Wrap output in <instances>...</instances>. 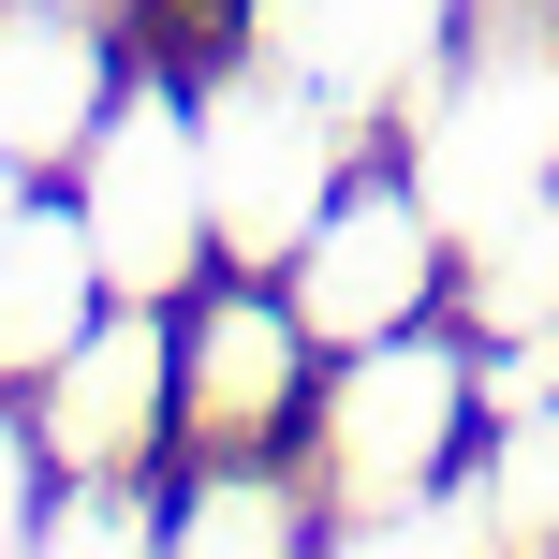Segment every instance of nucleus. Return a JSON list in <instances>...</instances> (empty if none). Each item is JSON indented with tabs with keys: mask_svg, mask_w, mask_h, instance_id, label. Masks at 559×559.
Returning a JSON list of instances; mask_svg holds the SVG:
<instances>
[{
	"mask_svg": "<svg viewBox=\"0 0 559 559\" xmlns=\"http://www.w3.org/2000/svg\"><path fill=\"white\" fill-rule=\"evenodd\" d=\"M29 427H45L59 472H163V442H177V309L104 295L88 338L29 383Z\"/></svg>",
	"mask_w": 559,
	"mask_h": 559,
	"instance_id": "obj_8",
	"label": "nucleus"
},
{
	"mask_svg": "<svg viewBox=\"0 0 559 559\" xmlns=\"http://www.w3.org/2000/svg\"><path fill=\"white\" fill-rule=\"evenodd\" d=\"M413 192L442 206V236L559 192V29L545 15L456 29V59L427 74V104H413Z\"/></svg>",
	"mask_w": 559,
	"mask_h": 559,
	"instance_id": "obj_2",
	"label": "nucleus"
},
{
	"mask_svg": "<svg viewBox=\"0 0 559 559\" xmlns=\"http://www.w3.org/2000/svg\"><path fill=\"white\" fill-rule=\"evenodd\" d=\"M163 545H192V559H236V545H324V501H309V472H280V456H206V472H177Z\"/></svg>",
	"mask_w": 559,
	"mask_h": 559,
	"instance_id": "obj_11",
	"label": "nucleus"
},
{
	"mask_svg": "<svg viewBox=\"0 0 559 559\" xmlns=\"http://www.w3.org/2000/svg\"><path fill=\"white\" fill-rule=\"evenodd\" d=\"M486 427V383L456 338L397 324V338H354V354L309 383V486H324V545H397L427 501L456 486V456H472Z\"/></svg>",
	"mask_w": 559,
	"mask_h": 559,
	"instance_id": "obj_1",
	"label": "nucleus"
},
{
	"mask_svg": "<svg viewBox=\"0 0 559 559\" xmlns=\"http://www.w3.org/2000/svg\"><path fill=\"white\" fill-rule=\"evenodd\" d=\"M104 104H118L104 15H74V0H0V163L74 177V147H88Z\"/></svg>",
	"mask_w": 559,
	"mask_h": 559,
	"instance_id": "obj_9",
	"label": "nucleus"
},
{
	"mask_svg": "<svg viewBox=\"0 0 559 559\" xmlns=\"http://www.w3.org/2000/svg\"><path fill=\"white\" fill-rule=\"evenodd\" d=\"M74 236H88V265H104V295H192L206 265H222V236H206V147H192V88H163V74H133L104 118H88V147H74Z\"/></svg>",
	"mask_w": 559,
	"mask_h": 559,
	"instance_id": "obj_3",
	"label": "nucleus"
},
{
	"mask_svg": "<svg viewBox=\"0 0 559 559\" xmlns=\"http://www.w3.org/2000/svg\"><path fill=\"white\" fill-rule=\"evenodd\" d=\"M192 147H206V236H222V265H251V280L295 265V236L324 222V192L354 177V133H338L295 74H265L251 45H236V74L192 88Z\"/></svg>",
	"mask_w": 559,
	"mask_h": 559,
	"instance_id": "obj_4",
	"label": "nucleus"
},
{
	"mask_svg": "<svg viewBox=\"0 0 559 559\" xmlns=\"http://www.w3.org/2000/svg\"><path fill=\"white\" fill-rule=\"evenodd\" d=\"M45 486H59L45 427H29V397H0V545H29V515H45Z\"/></svg>",
	"mask_w": 559,
	"mask_h": 559,
	"instance_id": "obj_12",
	"label": "nucleus"
},
{
	"mask_svg": "<svg viewBox=\"0 0 559 559\" xmlns=\"http://www.w3.org/2000/svg\"><path fill=\"white\" fill-rule=\"evenodd\" d=\"M324 338L295 324V295L251 265H206L192 295H177V442L206 456H280L309 427V383H324Z\"/></svg>",
	"mask_w": 559,
	"mask_h": 559,
	"instance_id": "obj_5",
	"label": "nucleus"
},
{
	"mask_svg": "<svg viewBox=\"0 0 559 559\" xmlns=\"http://www.w3.org/2000/svg\"><path fill=\"white\" fill-rule=\"evenodd\" d=\"M29 192H45V177H29V163H0V236H15V206H29Z\"/></svg>",
	"mask_w": 559,
	"mask_h": 559,
	"instance_id": "obj_13",
	"label": "nucleus"
},
{
	"mask_svg": "<svg viewBox=\"0 0 559 559\" xmlns=\"http://www.w3.org/2000/svg\"><path fill=\"white\" fill-rule=\"evenodd\" d=\"M88 309H104V265H88L74 206L29 192V206H15V236H0V397L45 383V368L88 338Z\"/></svg>",
	"mask_w": 559,
	"mask_h": 559,
	"instance_id": "obj_10",
	"label": "nucleus"
},
{
	"mask_svg": "<svg viewBox=\"0 0 559 559\" xmlns=\"http://www.w3.org/2000/svg\"><path fill=\"white\" fill-rule=\"evenodd\" d=\"M442 265H456L442 206L413 192V163H383V177H338L324 192V222L295 236L280 295H295V324L324 338V354H354V338L427 324V309H442Z\"/></svg>",
	"mask_w": 559,
	"mask_h": 559,
	"instance_id": "obj_6",
	"label": "nucleus"
},
{
	"mask_svg": "<svg viewBox=\"0 0 559 559\" xmlns=\"http://www.w3.org/2000/svg\"><path fill=\"white\" fill-rule=\"evenodd\" d=\"M74 15H133V0H74Z\"/></svg>",
	"mask_w": 559,
	"mask_h": 559,
	"instance_id": "obj_14",
	"label": "nucleus"
},
{
	"mask_svg": "<svg viewBox=\"0 0 559 559\" xmlns=\"http://www.w3.org/2000/svg\"><path fill=\"white\" fill-rule=\"evenodd\" d=\"M236 45H251L265 74H295L338 133H368V118L427 104V74L456 59V0H251Z\"/></svg>",
	"mask_w": 559,
	"mask_h": 559,
	"instance_id": "obj_7",
	"label": "nucleus"
}]
</instances>
